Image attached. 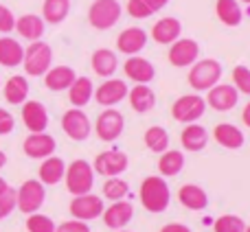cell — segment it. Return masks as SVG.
<instances>
[{"label":"cell","mask_w":250,"mask_h":232,"mask_svg":"<svg viewBox=\"0 0 250 232\" xmlns=\"http://www.w3.org/2000/svg\"><path fill=\"white\" fill-rule=\"evenodd\" d=\"M44 24H46V22L42 20V16L24 13V16L16 18V29L13 31H18V35L29 39V42H38V39H42V35H44Z\"/></svg>","instance_id":"obj_25"},{"label":"cell","mask_w":250,"mask_h":232,"mask_svg":"<svg viewBox=\"0 0 250 232\" xmlns=\"http://www.w3.org/2000/svg\"><path fill=\"white\" fill-rule=\"evenodd\" d=\"M13 208H16V191L9 186L4 193H0V221L7 219L13 213Z\"/></svg>","instance_id":"obj_41"},{"label":"cell","mask_w":250,"mask_h":232,"mask_svg":"<svg viewBox=\"0 0 250 232\" xmlns=\"http://www.w3.org/2000/svg\"><path fill=\"white\" fill-rule=\"evenodd\" d=\"M64 182H66V189L73 197L77 195H86L92 191L95 186V169L88 160H73V162L66 167L64 173Z\"/></svg>","instance_id":"obj_3"},{"label":"cell","mask_w":250,"mask_h":232,"mask_svg":"<svg viewBox=\"0 0 250 232\" xmlns=\"http://www.w3.org/2000/svg\"><path fill=\"white\" fill-rule=\"evenodd\" d=\"M46 199V189L40 180H26L20 184V189L16 191V208H20V213L24 215H33L44 206Z\"/></svg>","instance_id":"obj_6"},{"label":"cell","mask_w":250,"mask_h":232,"mask_svg":"<svg viewBox=\"0 0 250 232\" xmlns=\"http://www.w3.org/2000/svg\"><path fill=\"white\" fill-rule=\"evenodd\" d=\"M53 66V48L44 39L31 42L24 48V57H22V68L29 77H44L46 70Z\"/></svg>","instance_id":"obj_4"},{"label":"cell","mask_w":250,"mask_h":232,"mask_svg":"<svg viewBox=\"0 0 250 232\" xmlns=\"http://www.w3.org/2000/svg\"><path fill=\"white\" fill-rule=\"evenodd\" d=\"M22 149H24V154L29 155V158L44 160V158H48V155L55 154L57 142H55V138L46 132L29 134V136L24 138V142H22Z\"/></svg>","instance_id":"obj_15"},{"label":"cell","mask_w":250,"mask_h":232,"mask_svg":"<svg viewBox=\"0 0 250 232\" xmlns=\"http://www.w3.org/2000/svg\"><path fill=\"white\" fill-rule=\"evenodd\" d=\"M178 199H180V204L187 208V211H204V208L208 206V195L207 191L202 189V186L198 184H185L180 186V191H178Z\"/></svg>","instance_id":"obj_29"},{"label":"cell","mask_w":250,"mask_h":232,"mask_svg":"<svg viewBox=\"0 0 250 232\" xmlns=\"http://www.w3.org/2000/svg\"><path fill=\"white\" fill-rule=\"evenodd\" d=\"M9 189V184H7V180H4L2 175H0V193H4V191Z\"/></svg>","instance_id":"obj_47"},{"label":"cell","mask_w":250,"mask_h":232,"mask_svg":"<svg viewBox=\"0 0 250 232\" xmlns=\"http://www.w3.org/2000/svg\"><path fill=\"white\" fill-rule=\"evenodd\" d=\"M117 232H129V230H117Z\"/></svg>","instance_id":"obj_51"},{"label":"cell","mask_w":250,"mask_h":232,"mask_svg":"<svg viewBox=\"0 0 250 232\" xmlns=\"http://www.w3.org/2000/svg\"><path fill=\"white\" fill-rule=\"evenodd\" d=\"M55 228H57L55 221L46 215H38V213H33V215L26 217V230L29 232H55Z\"/></svg>","instance_id":"obj_39"},{"label":"cell","mask_w":250,"mask_h":232,"mask_svg":"<svg viewBox=\"0 0 250 232\" xmlns=\"http://www.w3.org/2000/svg\"><path fill=\"white\" fill-rule=\"evenodd\" d=\"M55 232H90L86 221H79V219H70V221H64L55 228Z\"/></svg>","instance_id":"obj_44"},{"label":"cell","mask_w":250,"mask_h":232,"mask_svg":"<svg viewBox=\"0 0 250 232\" xmlns=\"http://www.w3.org/2000/svg\"><path fill=\"white\" fill-rule=\"evenodd\" d=\"M145 46H147V31L141 29V26H127L117 38V51L127 57L138 55Z\"/></svg>","instance_id":"obj_17"},{"label":"cell","mask_w":250,"mask_h":232,"mask_svg":"<svg viewBox=\"0 0 250 232\" xmlns=\"http://www.w3.org/2000/svg\"><path fill=\"white\" fill-rule=\"evenodd\" d=\"M246 230V221L237 215H222L213 224V232H244Z\"/></svg>","instance_id":"obj_38"},{"label":"cell","mask_w":250,"mask_h":232,"mask_svg":"<svg viewBox=\"0 0 250 232\" xmlns=\"http://www.w3.org/2000/svg\"><path fill=\"white\" fill-rule=\"evenodd\" d=\"M16 29V16L7 4H0V33H11Z\"/></svg>","instance_id":"obj_42"},{"label":"cell","mask_w":250,"mask_h":232,"mask_svg":"<svg viewBox=\"0 0 250 232\" xmlns=\"http://www.w3.org/2000/svg\"><path fill=\"white\" fill-rule=\"evenodd\" d=\"M75 79H77V73L70 66H51L44 75V86L51 92H64L73 86Z\"/></svg>","instance_id":"obj_21"},{"label":"cell","mask_w":250,"mask_h":232,"mask_svg":"<svg viewBox=\"0 0 250 232\" xmlns=\"http://www.w3.org/2000/svg\"><path fill=\"white\" fill-rule=\"evenodd\" d=\"M64 173H66V162L57 155H48V158L42 160L38 169V180L42 182L44 186H53V184H60L64 180Z\"/></svg>","instance_id":"obj_23"},{"label":"cell","mask_w":250,"mask_h":232,"mask_svg":"<svg viewBox=\"0 0 250 232\" xmlns=\"http://www.w3.org/2000/svg\"><path fill=\"white\" fill-rule=\"evenodd\" d=\"M29 81H26L24 75H13L4 81L2 86V95H4V101L11 105H22L26 99H29Z\"/></svg>","instance_id":"obj_28"},{"label":"cell","mask_w":250,"mask_h":232,"mask_svg":"<svg viewBox=\"0 0 250 232\" xmlns=\"http://www.w3.org/2000/svg\"><path fill=\"white\" fill-rule=\"evenodd\" d=\"M138 197H141V204L147 213H151V215H160V213H165L169 208L171 191H169V184H167L165 177L147 175L145 180L141 182Z\"/></svg>","instance_id":"obj_1"},{"label":"cell","mask_w":250,"mask_h":232,"mask_svg":"<svg viewBox=\"0 0 250 232\" xmlns=\"http://www.w3.org/2000/svg\"><path fill=\"white\" fill-rule=\"evenodd\" d=\"M127 101L136 114H145V112H149V110H154L156 92L151 90L147 83H136V86L127 92Z\"/></svg>","instance_id":"obj_27"},{"label":"cell","mask_w":250,"mask_h":232,"mask_svg":"<svg viewBox=\"0 0 250 232\" xmlns=\"http://www.w3.org/2000/svg\"><path fill=\"white\" fill-rule=\"evenodd\" d=\"M244 232H250V226H246V230H244Z\"/></svg>","instance_id":"obj_49"},{"label":"cell","mask_w":250,"mask_h":232,"mask_svg":"<svg viewBox=\"0 0 250 232\" xmlns=\"http://www.w3.org/2000/svg\"><path fill=\"white\" fill-rule=\"evenodd\" d=\"M204 112H207V101L200 95H182V97H178L171 105L173 120H178V123H182V125L198 123L204 116Z\"/></svg>","instance_id":"obj_7"},{"label":"cell","mask_w":250,"mask_h":232,"mask_svg":"<svg viewBox=\"0 0 250 232\" xmlns=\"http://www.w3.org/2000/svg\"><path fill=\"white\" fill-rule=\"evenodd\" d=\"M242 2H246V4H250V0H242Z\"/></svg>","instance_id":"obj_50"},{"label":"cell","mask_w":250,"mask_h":232,"mask_svg":"<svg viewBox=\"0 0 250 232\" xmlns=\"http://www.w3.org/2000/svg\"><path fill=\"white\" fill-rule=\"evenodd\" d=\"M242 120L246 127H250V101L246 103V108H244V112H242Z\"/></svg>","instance_id":"obj_46"},{"label":"cell","mask_w":250,"mask_h":232,"mask_svg":"<svg viewBox=\"0 0 250 232\" xmlns=\"http://www.w3.org/2000/svg\"><path fill=\"white\" fill-rule=\"evenodd\" d=\"M178 38H182V22L178 18H160L156 20V24L151 26V39L156 44H163V46H169L173 44Z\"/></svg>","instance_id":"obj_20"},{"label":"cell","mask_w":250,"mask_h":232,"mask_svg":"<svg viewBox=\"0 0 250 232\" xmlns=\"http://www.w3.org/2000/svg\"><path fill=\"white\" fill-rule=\"evenodd\" d=\"M127 164H129V160L123 151L108 149L97 155L95 162H92V169H95V173H99L104 177H119L121 173L127 171Z\"/></svg>","instance_id":"obj_12"},{"label":"cell","mask_w":250,"mask_h":232,"mask_svg":"<svg viewBox=\"0 0 250 232\" xmlns=\"http://www.w3.org/2000/svg\"><path fill=\"white\" fill-rule=\"evenodd\" d=\"M167 59L176 68H191L200 59V44L193 38H178L173 44H169Z\"/></svg>","instance_id":"obj_8"},{"label":"cell","mask_w":250,"mask_h":232,"mask_svg":"<svg viewBox=\"0 0 250 232\" xmlns=\"http://www.w3.org/2000/svg\"><path fill=\"white\" fill-rule=\"evenodd\" d=\"M101 193H104V197L110 199V202H119V199L127 197L129 184L125 180H121V175H119V177H108V180L104 182V189H101Z\"/></svg>","instance_id":"obj_37"},{"label":"cell","mask_w":250,"mask_h":232,"mask_svg":"<svg viewBox=\"0 0 250 232\" xmlns=\"http://www.w3.org/2000/svg\"><path fill=\"white\" fill-rule=\"evenodd\" d=\"M213 138H215V142L222 145L224 149H242L244 142H246L244 132L237 127V125H230V123L215 125V129H213Z\"/></svg>","instance_id":"obj_24"},{"label":"cell","mask_w":250,"mask_h":232,"mask_svg":"<svg viewBox=\"0 0 250 232\" xmlns=\"http://www.w3.org/2000/svg\"><path fill=\"white\" fill-rule=\"evenodd\" d=\"M160 232H191V228L185 224H167L160 228Z\"/></svg>","instance_id":"obj_45"},{"label":"cell","mask_w":250,"mask_h":232,"mask_svg":"<svg viewBox=\"0 0 250 232\" xmlns=\"http://www.w3.org/2000/svg\"><path fill=\"white\" fill-rule=\"evenodd\" d=\"M180 142L187 151H202L208 145V132L198 123H189L185 125L180 134Z\"/></svg>","instance_id":"obj_31"},{"label":"cell","mask_w":250,"mask_h":232,"mask_svg":"<svg viewBox=\"0 0 250 232\" xmlns=\"http://www.w3.org/2000/svg\"><path fill=\"white\" fill-rule=\"evenodd\" d=\"M169 0H127V13L136 20L149 18L158 13L163 7H167Z\"/></svg>","instance_id":"obj_35"},{"label":"cell","mask_w":250,"mask_h":232,"mask_svg":"<svg viewBox=\"0 0 250 232\" xmlns=\"http://www.w3.org/2000/svg\"><path fill=\"white\" fill-rule=\"evenodd\" d=\"M143 140H145L147 149L154 151V154H163V151L169 149V134H167V129L160 127V125H151L145 132Z\"/></svg>","instance_id":"obj_36"},{"label":"cell","mask_w":250,"mask_h":232,"mask_svg":"<svg viewBox=\"0 0 250 232\" xmlns=\"http://www.w3.org/2000/svg\"><path fill=\"white\" fill-rule=\"evenodd\" d=\"M123 7L119 0H92L88 9V22L97 31H108L121 20Z\"/></svg>","instance_id":"obj_5"},{"label":"cell","mask_w":250,"mask_h":232,"mask_svg":"<svg viewBox=\"0 0 250 232\" xmlns=\"http://www.w3.org/2000/svg\"><path fill=\"white\" fill-rule=\"evenodd\" d=\"M66 92H68L70 105L82 110V108H86L92 101V97H95V83H92L90 77H77Z\"/></svg>","instance_id":"obj_26"},{"label":"cell","mask_w":250,"mask_h":232,"mask_svg":"<svg viewBox=\"0 0 250 232\" xmlns=\"http://www.w3.org/2000/svg\"><path fill=\"white\" fill-rule=\"evenodd\" d=\"M125 129V118L119 110L114 108H105L104 112L97 116V125H95V132L99 136V140L104 142H114L117 138H121Z\"/></svg>","instance_id":"obj_10"},{"label":"cell","mask_w":250,"mask_h":232,"mask_svg":"<svg viewBox=\"0 0 250 232\" xmlns=\"http://www.w3.org/2000/svg\"><path fill=\"white\" fill-rule=\"evenodd\" d=\"M62 129L64 134L70 138V140H88V136L92 134V123L88 118V114L79 108L66 110L64 116H62Z\"/></svg>","instance_id":"obj_9"},{"label":"cell","mask_w":250,"mask_h":232,"mask_svg":"<svg viewBox=\"0 0 250 232\" xmlns=\"http://www.w3.org/2000/svg\"><path fill=\"white\" fill-rule=\"evenodd\" d=\"M22 57H24V46L18 39L2 35L0 38V66L18 68V66H22Z\"/></svg>","instance_id":"obj_30"},{"label":"cell","mask_w":250,"mask_h":232,"mask_svg":"<svg viewBox=\"0 0 250 232\" xmlns=\"http://www.w3.org/2000/svg\"><path fill=\"white\" fill-rule=\"evenodd\" d=\"M90 66H92V70H95V75H99V77H104V79H110V77H114V73H117V68H119V57H117V53L110 51V48H97L90 57Z\"/></svg>","instance_id":"obj_22"},{"label":"cell","mask_w":250,"mask_h":232,"mask_svg":"<svg viewBox=\"0 0 250 232\" xmlns=\"http://www.w3.org/2000/svg\"><path fill=\"white\" fill-rule=\"evenodd\" d=\"M185 169V154L178 149H167L158 158V173L160 177H176Z\"/></svg>","instance_id":"obj_33"},{"label":"cell","mask_w":250,"mask_h":232,"mask_svg":"<svg viewBox=\"0 0 250 232\" xmlns=\"http://www.w3.org/2000/svg\"><path fill=\"white\" fill-rule=\"evenodd\" d=\"M123 73L127 79H132L134 83H151L156 77V68L149 59L141 55H132L125 59L123 64Z\"/></svg>","instance_id":"obj_19"},{"label":"cell","mask_w":250,"mask_h":232,"mask_svg":"<svg viewBox=\"0 0 250 232\" xmlns=\"http://www.w3.org/2000/svg\"><path fill=\"white\" fill-rule=\"evenodd\" d=\"M222 73H224V68H222L220 61L213 59V57H204V59H198L189 68L187 81H189V86L193 88L195 92H207V90H211L213 86L220 83Z\"/></svg>","instance_id":"obj_2"},{"label":"cell","mask_w":250,"mask_h":232,"mask_svg":"<svg viewBox=\"0 0 250 232\" xmlns=\"http://www.w3.org/2000/svg\"><path fill=\"white\" fill-rule=\"evenodd\" d=\"M127 92H129V88L123 79L110 77L97 88L92 99H97V103L104 105V108H114V105H119L123 99H127Z\"/></svg>","instance_id":"obj_14"},{"label":"cell","mask_w":250,"mask_h":232,"mask_svg":"<svg viewBox=\"0 0 250 232\" xmlns=\"http://www.w3.org/2000/svg\"><path fill=\"white\" fill-rule=\"evenodd\" d=\"M70 13V0H44L42 20L46 24H62Z\"/></svg>","instance_id":"obj_34"},{"label":"cell","mask_w":250,"mask_h":232,"mask_svg":"<svg viewBox=\"0 0 250 232\" xmlns=\"http://www.w3.org/2000/svg\"><path fill=\"white\" fill-rule=\"evenodd\" d=\"M104 224L110 230H125V226L134 219V204L127 199L112 202L108 208H104Z\"/></svg>","instance_id":"obj_16"},{"label":"cell","mask_w":250,"mask_h":232,"mask_svg":"<svg viewBox=\"0 0 250 232\" xmlns=\"http://www.w3.org/2000/svg\"><path fill=\"white\" fill-rule=\"evenodd\" d=\"M215 16L224 26H239L244 20V11L237 0H217L215 2Z\"/></svg>","instance_id":"obj_32"},{"label":"cell","mask_w":250,"mask_h":232,"mask_svg":"<svg viewBox=\"0 0 250 232\" xmlns=\"http://www.w3.org/2000/svg\"><path fill=\"white\" fill-rule=\"evenodd\" d=\"M4 164H7V154H4V151L0 149V169H2Z\"/></svg>","instance_id":"obj_48"},{"label":"cell","mask_w":250,"mask_h":232,"mask_svg":"<svg viewBox=\"0 0 250 232\" xmlns=\"http://www.w3.org/2000/svg\"><path fill=\"white\" fill-rule=\"evenodd\" d=\"M207 108L215 112H230L239 101V92L235 90L233 83H217L211 90H207Z\"/></svg>","instance_id":"obj_13"},{"label":"cell","mask_w":250,"mask_h":232,"mask_svg":"<svg viewBox=\"0 0 250 232\" xmlns=\"http://www.w3.org/2000/svg\"><path fill=\"white\" fill-rule=\"evenodd\" d=\"M22 123L31 134L46 132L48 127V110L40 101H24L22 103Z\"/></svg>","instance_id":"obj_18"},{"label":"cell","mask_w":250,"mask_h":232,"mask_svg":"<svg viewBox=\"0 0 250 232\" xmlns=\"http://www.w3.org/2000/svg\"><path fill=\"white\" fill-rule=\"evenodd\" d=\"M233 86L239 95H248L250 97V68L248 66H235L233 68Z\"/></svg>","instance_id":"obj_40"},{"label":"cell","mask_w":250,"mask_h":232,"mask_svg":"<svg viewBox=\"0 0 250 232\" xmlns=\"http://www.w3.org/2000/svg\"><path fill=\"white\" fill-rule=\"evenodd\" d=\"M13 127H16V118H13V114L9 112V110L0 108V136L11 134Z\"/></svg>","instance_id":"obj_43"},{"label":"cell","mask_w":250,"mask_h":232,"mask_svg":"<svg viewBox=\"0 0 250 232\" xmlns=\"http://www.w3.org/2000/svg\"><path fill=\"white\" fill-rule=\"evenodd\" d=\"M104 197H99V195H92V193H86V195H77V197H73V202H70L68 211L70 215H73V219H79V221H92L97 219V217L104 215Z\"/></svg>","instance_id":"obj_11"}]
</instances>
